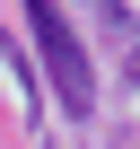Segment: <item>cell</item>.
<instances>
[{"label":"cell","mask_w":140,"mask_h":149,"mask_svg":"<svg viewBox=\"0 0 140 149\" xmlns=\"http://www.w3.org/2000/svg\"><path fill=\"white\" fill-rule=\"evenodd\" d=\"M26 35H35V61H44L61 114H96V61H88L79 26L61 18V0H26Z\"/></svg>","instance_id":"6da1fadb"},{"label":"cell","mask_w":140,"mask_h":149,"mask_svg":"<svg viewBox=\"0 0 140 149\" xmlns=\"http://www.w3.org/2000/svg\"><path fill=\"white\" fill-rule=\"evenodd\" d=\"M79 9L96 18V35H105L114 53H131V61H140V26H131V9H123V0H79Z\"/></svg>","instance_id":"7a4b0ae2"}]
</instances>
